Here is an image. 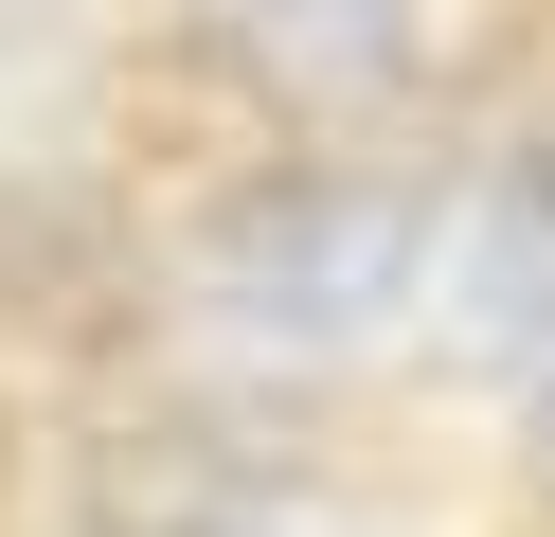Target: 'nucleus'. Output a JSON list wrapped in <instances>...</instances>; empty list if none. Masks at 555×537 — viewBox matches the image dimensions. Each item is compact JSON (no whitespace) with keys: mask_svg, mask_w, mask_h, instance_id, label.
I'll return each instance as SVG.
<instances>
[{"mask_svg":"<svg viewBox=\"0 0 555 537\" xmlns=\"http://www.w3.org/2000/svg\"><path fill=\"white\" fill-rule=\"evenodd\" d=\"M197 269H216V305L287 322V341H376L412 305V269H430V197L412 179H359V162H287L251 197H216Z\"/></svg>","mask_w":555,"mask_h":537,"instance_id":"nucleus-1","label":"nucleus"},{"mask_svg":"<svg viewBox=\"0 0 555 537\" xmlns=\"http://www.w3.org/2000/svg\"><path fill=\"white\" fill-rule=\"evenodd\" d=\"M197 72H233L251 107H395L412 90V0H197Z\"/></svg>","mask_w":555,"mask_h":537,"instance_id":"nucleus-2","label":"nucleus"}]
</instances>
